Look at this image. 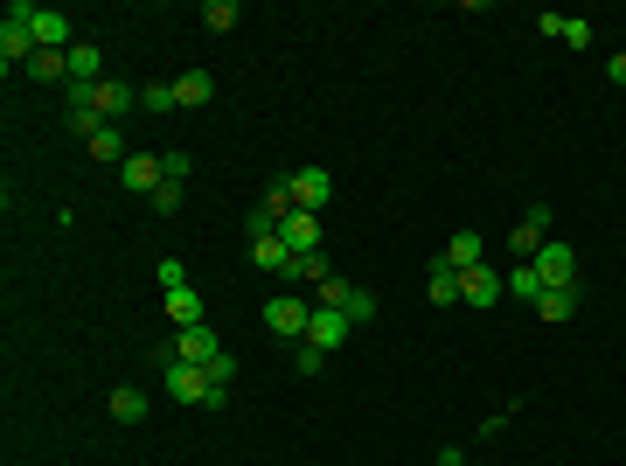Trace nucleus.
<instances>
[{
    "label": "nucleus",
    "mask_w": 626,
    "mask_h": 466,
    "mask_svg": "<svg viewBox=\"0 0 626 466\" xmlns=\"http://www.w3.org/2000/svg\"><path fill=\"white\" fill-rule=\"evenodd\" d=\"M154 355H160V362H188V369H209V362L223 355V341H216V327L202 320V327H174V334L160 341Z\"/></svg>",
    "instance_id": "f257e3e1"
},
{
    "label": "nucleus",
    "mask_w": 626,
    "mask_h": 466,
    "mask_svg": "<svg viewBox=\"0 0 626 466\" xmlns=\"http://www.w3.org/2000/svg\"><path fill=\"white\" fill-rule=\"evenodd\" d=\"M28 21H35V7H28V0H14V7H7V21H0V63H7V70H14V63H21V70L35 63V28H28Z\"/></svg>",
    "instance_id": "f03ea898"
},
{
    "label": "nucleus",
    "mask_w": 626,
    "mask_h": 466,
    "mask_svg": "<svg viewBox=\"0 0 626 466\" xmlns=\"http://www.w3.org/2000/svg\"><path fill=\"white\" fill-rule=\"evenodd\" d=\"M265 327H272L279 341H307V327H313V300H293V293L265 300Z\"/></svg>",
    "instance_id": "7ed1b4c3"
},
{
    "label": "nucleus",
    "mask_w": 626,
    "mask_h": 466,
    "mask_svg": "<svg viewBox=\"0 0 626 466\" xmlns=\"http://www.w3.org/2000/svg\"><path fill=\"white\" fill-rule=\"evenodd\" d=\"M501 300H508V272H501V265L460 272V307H501Z\"/></svg>",
    "instance_id": "20e7f679"
},
{
    "label": "nucleus",
    "mask_w": 626,
    "mask_h": 466,
    "mask_svg": "<svg viewBox=\"0 0 626 466\" xmlns=\"http://www.w3.org/2000/svg\"><path fill=\"white\" fill-rule=\"evenodd\" d=\"M313 307H341L348 327H362V320H376V293H369V286H348V279H327Z\"/></svg>",
    "instance_id": "39448f33"
},
{
    "label": "nucleus",
    "mask_w": 626,
    "mask_h": 466,
    "mask_svg": "<svg viewBox=\"0 0 626 466\" xmlns=\"http://www.w3.org/2000/svg\"><path fill=\"white\" fill-rule=\"evenodd\" d=\"M286 181H293V209H313V216H320V209L334 202V181H327V167H300V174H286Z\"/></svg>",
    "instance_id": "423d86ee"
},
{
    "label": "nucleus",
    "mask_w": 626,
    "mask_h": 466,
    "mask_svg": "<svg viewBox=\"0 0 626 466\" xmlns=\"http://www.w3.org/2000/svg\"><path fill=\"white\" fill-rule=\"evenodd\" d=\"M439 265H446L453 279H460V272H473V265H487V237H480V230H453V244L439 251Z\"/></svg>",
    "instance_id": "0eeeda50"
},
{
    "label": "nucleus",
    "mask_w": 626,
    "mask_h": 466,
    "mask_svg": "<svg viewBox=\"0 0 626 466\" xmlns=\"http://www.w3.org/2000/svg\"><path fill=\"white\" fill-rule=\"evenodd\" d=\"M529 265L543 272V293H550V286H578V258H571V244H543Z\"/></svg>",
    "instance_id": "6e6552de"
},
{
    "label": "nucleus",
    "mask_w": 626,
    "mask_h": 466,
    "mask_svg": "<svg viewBox=\"0 0 626 466\" xmlns=\"http://www.w3.org/2000/svg\"><path fill=\"white\" fill-rule=\"evenodd\" d=\"M91 105H98V112H105V119L119 126V119H126V112L140 105V84H126V77H105V84L91 91Z\"/></svg>",
    "instance_id": "1a4fd4ad"
},
{
    "label": "nucleus",
    "mask_w": 626,
    "mask_h": 466,
    "mask_svg": "<svg viewBox=\"0 0 626 466\" xmlns=\"http://www.w3.org/2000/svg\"><path fill=\"white\" fill-rule=\"evenodd\" d=\"M167 397H174V404H209L216 390H209V376H202V369H188V362H167Z\"/></svg>",
    "instance_id": "9d476101"
},
{
    "label": "nucleus",
    "mask_w": 626,
    "mask_h": 466,
    "mask_svg": "<svg viewBox=\"0 0 626 466\" xmlns=\"http://www.w3.org/2000/svg\"><path fill=\"white\" fill-rule=\"evenodd\" d=\"M279 237H286L293 258H307V251H320V216H313V209H293V216L279 223Z\"/></svg>",
    "instance_id": "9b49d317"
},
{
    "label": "nucleus",
    "mask_w": 626,
    "mask_h": 466,
    "mask_svg": "<svg viewBox=\"0 0 626 466\" xmlns=\"http://www.w3.org/2000/svg\"><path fill=\"white\" fill-rule=\"evenodd\" d=\"M28 28H35V49H77V42H70V14H63V7H35V21H28Z\"/></svg>",
    "instance_id": "f8f14e48"
},
{
    "label": "nucleus",
    "mask_w": 626,
    "mask_h": 466,
    "mask_svg": "<svg viewBox=\"0 0 626 466\" xmlns=\"http://www.w3.org/2000/svg\"><path fill=\"white\" fill-rule=\"evenodd\" d=\"M307 341H313V348H327V355H334V348L348 341V313H341V307H313V327H307Z\"/></svg>",
    "instance_id": "ddd939ff"
},
{
    "label": "nucleus",
    "mask_w": 626,
    "mask_h": 466,
    "mask_svg": "<svg viewBox=\"0 0 626 466\" xmlns=\"http://www.w3.org/2000/svg\"><path fill=\"white\" fill-rule=\"evenodd\" d=\"M209 98H216V77H209V70H181V77H174V105H181V112H195V105H209Z\"/></svg>",
    "instance_id": "4468645a"
},
{
    "label": "nucleus",
    "mask_w": 626,
    "mask_h": 466,
    "mask_svg": "<svg viewBox=\"0 0 626 466\" xmlns=\"http://www.w3.org/2000/svg\"><path fill=\"white\" fill-rule=\"evenodd\" d=\"M70 84H105V49L98 42H77L70 49Z\"/></svg>",
    "instance_id": "2eb2a0df"
},
{
    "label": "nucleus",
    "mask_w": 626,
    "mask_h": 466,
    "mask_svg": "<svg viewBox=\"0 0 626 466\" xmlns=\"http://www.w3.org/2000/svg\"><path fill=\"white\" fill-rule=\"evenodd\" d=\"M327 279H341V272H334V258H327V251H307V258H293V286H313V293H320V286H327Z\"/></svg>",
    "instance_id": "dca6fc26"
},
{
    "label": "nucleus",
    "mask_w": 626,
    "mask_h": 466,
    "mask_svg": "<svg viewBox=\"0 0 626 466\" xmlns=\"http://www.w3.org/2000/svg\"><path fill=\"white\" fill-rule=\"evenodd\" d=\"M251 258H258L265 272H279V279L293 286V251H286V237H258V244H251Z\"/></svg>",
    "instance_id": "f3484780"
},
{
    "label": "nucleus",
    "mask_w": 626,
    "mask_h": 466,
    "mask_svg": "<svg viewBox=\"0 0 626 466\" xmlns=\"http://www.w3.org/2000/svg\"><path fill=\"white\" fill-rule=\"evenodd\" d=\"M425 300H432V307H460V279H453L439 258H432V272H425Z\"/></svg>",
    "instance_id": "a211bd4d"
},
{
    "label": "nucleus",
    "mask_w": 626,
    "mask_h": 466,
    "mask_svg": "<svg viewBox=\"0 0 626 466\" xmlns=\"http://www.w3.org/2000/svg\"><path fill=\"white\" fill-rule=\"evenodd\" d=\"M105 411H112V418H119V425H140V418H147V397H140V390H133V383H119V390H112V397H105Z\"/></svg>",
    "instance_id": "6ab92c4d"
},
{
    "label": "nucleus",
    "mask_w": 626,
    "mask_h": 466,
    "mask_svg": "<svg viewBox=\"0 0 626 466\" xmlns=\"http://www.w3.org/2000/svg\"><path fill=\"white\" fill-rule=\"evenodd\" d=\"M160 181H167V174H160V154H126V188H147V195H154Z\"/></svg>",
    "instance_id": "aec40b11"
},
{
    "label": "nucleus",
    "mask_w": 626,
    "mask_h": 466,
    "mask_svg": "<svg viewBox=\"0 0 626 466\" xmlns=\"http://www.w3.org/2000/svg\"><path fill=\"white\" fill-rule=\"evenodd\" d=\"M167 320H174V327H202V320H209V313H202V300H195V286L167 293Z\"/></svg>",
    "instance_id": "412c9836"
},
{
    "label": "nucleus",
    "mask_w": 626,
    "mask_h": 466,
    "mask_svg": "<svg viewBox=\"0 0 626 466\" xmlns=\"http://www.w3.org/2000/svg\"><path fill=\"white\" fill-rule=\"evenodd\" d=\"M536 313H543V320H571V313H578V286H550V293L536 300Z\"/></svg>",
    "instance_id": "4be33fe9"
},
{
    "label": "nucleus",
    "mask_w": 626,
    "mask_h": 466,
    "mask_svg": "<svg viewBox=\"0 0 626 466\" xmlns=\"http://www.w3.org/2000/svg\"><path fill=\"white\" fill-rule=\"evenodd\" d=\"M28 77H42V84H56V77H70V49H35V63H28Z\"/></svg>",
    "instance_id": "5701e85b"
},
{
    "label": "nucleus",
    "mask_w": 626,
    "mask_h": 466,
    "mask_svg": "<svg viewBox=\"0 0 626 466\" xmlns=\"http://www.w3.org/2000/svg\"><path fill=\"white\" fill-rule=\"evenodd\" d=\"M508 300H543V272L536 265H508Z\"/></svg>",
    "instance_id": "b1692460"
},
{
    "label": "nucleus",
    "mask_w": 626,
    "mask_h": 466,
    "mask_svg": "<svg viewBox=\"0 0 626 466\" xmlns=\"http://www.w3.org/2000/svg\"><path fill=\"white\" fill-rule=\"evenodd\" d=\"M202 28L209 35H230L237 28V0H202Z\"/></svg>",
    "instance_id": "393cba45"
},
{
    "label": "nucleus",
    "mask_w": 626,
    "mask_h": 466,
    "mask_svg": "<svg viewBox=\"0 0 626 466\" xmlns=\"http://www.w3.org/2000/svg\"><path fill=\"white\" fill-rule=\"evenodd\" d=\"M91 160H126V126H105V133L91 140Z\"/></svg>",
    "instance_id": "a878e982"
},
{
    "label": "nucleus",
    "mask_w": 626,
    "mask_h": 466,
    "mask_svg": "<svg viewBox=\"0 0 626 466\" xmlns=\"http://www.w3.org/2000/svg\"><path fill=\"white\" fill-rule=\"evenodd\" d=\"M293 369H300V376H320V369H327V348H313V341H293Z\"/></svg>",
    "instance_id": "bb28decb"
},
{
    "label": "nucleus",
    "mask_w": 626,
    "mask_h": 466,
    "mask_svg": "<svg viewBox=\"0 0 626 466\" xmlns=\"http://www.w3.org/2000/svg\"><path fill=\"white\" fill-rule=\"evenodd\" d=\"M140 105L147 112H174V84H140Z\"/></svg>",
    "instance_id": "cd10ccee"
},
{
    "label": "nucleus",
    "mask_w": 626,
    "mask_h": 466,
    "mask_svg": "<svg viewBox=\"0 0 626 466\" xmlns=\"http://www.w3.org/2000/svg\"><path fill=\"white\" fill-rule=\"evenodd\" d=\"M160 174H167V181H188V174H195V160L181 154V147H167V154H160Z\"/></svg>",
    "instance_id": "c85d7f7f"
},
{
    "label": "nucleus",
    "mask_w": 626,
    "mask_h": 466,
    "mask_svg": "<svg viewBox=\"0 0 626 466\" xmlns=\"http://www.w3.org/2000/svg\"><path fill=\"white\" fill-rule=\"evenodd\" d=\"M147 202H154L160 216H174V209H181V181H160V188L147 195Z\"/></svg>",
    "instance_id": "c756f323"
},
{
    "label": "nucleus",
    "mask_w": 626,
    "mask_h": 466,
    "mask_svg": "<svg viewBox=\"0 0 626 466\" xmlns=\"http://www.w3.org/2000/svg\"><path fill=\"white\" fill-rule=\"evenodd\" d=\"M188 286V272H181V258H160V293H181Z\"/></svg>",
    "instance_id": "7c9ffc66"
},
{
    "label": "nucleus",
    "mask_w": 626,
    "mask_h": 466,
    "mask_svg": "<svg viewBox=\"0 0 626 466\" xmlns=\"http://www.w3.org/2000/svg\"><path fill=\"white\" fill-rule=\"evenodd\" d=\"M536 28H543V35H557V42H564V28H571V14H557V7H550V14H536Z\"/></svg>",
    "instance_id": "2f4dec72"
},
{
    "label": "nucleus",
    "mask_w": 626,
    "mask_h": 466,
    "mask_svg": "<svg viewBox=\"0 0 626 466\" xmlns=\"http://www.w3.org/2000/svg\"><path fill=\"white\" fill-rule=\"evenodd\" d=\"M564 42H571V49H592V21H578V14H571V28H564Z\"/></svg>",
    "instance_id": "473e14b6"
},
{
    "label": "nucleus",
    "mask_w": 626,
    "mask_h": 466,
    "mask_svg": "<svg viewBox=\"0 0 626 466\" xmlns=\"http://www.w3.org/2000/svg\"><path fill=\"white\" fill-rule=\"evenodd\" d=\"M606 77H613V84L626 91V49H613V56H606Z\"/></svg>",
    "instance_id": "72a5a7b5"
}]
</instances>
